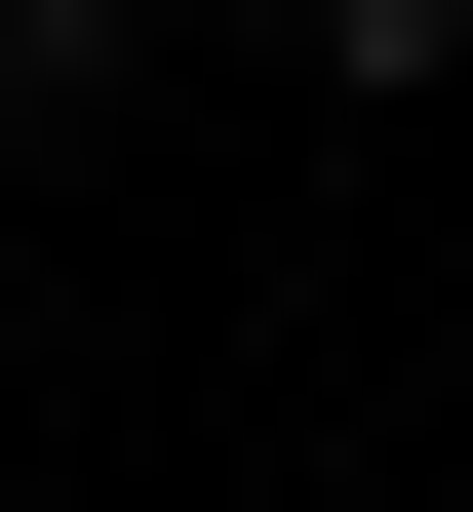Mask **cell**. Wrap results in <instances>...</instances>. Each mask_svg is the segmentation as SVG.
Here are the masks:
<instances>
[{
	"instance_id": "1",
	"label": "cell",
	"mask_w": 473,
	"mask_h": 512,
	"mask_svg": "<svg viewBox=\"0 0 473 512\" xmlns=\"http://www.w3.org/2000/svg\"><path fill=\"white\" fill-rule=\"evenodd\" d=\"M434 40H473V0H316V79H434Z\"/></svg>"
}]
</instances>
